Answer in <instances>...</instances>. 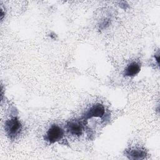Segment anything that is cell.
<instances>
[{
	"instance_id": "1",
	"label": "cell",
	"mask_w": 160,
	"mask_h": 160,
	"mask_svg": "<svg viewBox=\"0 0 160 160\" xmlns=\"http://www.w3.org/2000/svg\"><path fill=\"white\" fill-rule=\"evenodd\" d=\"M22 129V125L16 117L11 118L5 123V130L11 139L18 136Z\"/></svg>"
},
{
	"instance_id": "2",
	"label": "cell",
	"mask_w": 160,
	"mask_h": 160,
	"mask_svg": "<svg viewBox=\"0 0 160 160\" xmlns=\"http://www.w3.org/2000/svg\"><path fill=\"white\" fill-rule=\"evenodd\" d=\"M63 136V130L58 126L53 124L48 129L46 134L45 139L50 144H52L60 141L62 138Z\"/></svg>"
},
{
	"instance_id": "3",
	"label": "cell",
	"mask_w": 160,
	"mask_h": 160,
	"mask_svg": "<svg viewBox=\"0 0 160 160\" xmlns=\"http://www.w3.org/2000/svg\"><path fill=\"white\" fill-rule=\"evenodd\" d=\"M105 112L104 108L102 104L97 103L90 108V109L86 111L83 116L84 120H88L92 118H101L104 116Z\"/></svg>"
},
{
	"instance_id": "4",
	"label": "cell",
	"mask_w": 160,
	"mask_h": 160,
	"mask_svg": "<svg viewBox=\"0 0 160 160\" xmlns=\"http://www.w3.org/2000/svg\"><path fill=\"white\" fill-rule=\"evenodd\" d=\"M66 128L72 135L77 136H81L83 130V126L81 122L78 121H71L68 122Z\"/></svg>"
},
{
	"instance_id": "5",
	"label": "cell",
	"mask_w": 160,
	"mask_h": 160,
	"mask_svg": "<svg viewBox=\"0 0 160 160\" xmlns=\"http://www.w3.org/2000/svg\"><path fill=\"white\" fill-rule=\"evenodd\" d=\"M141 70V66L136 62H132L125 69L124 75L126 76H134Z\"/></svg>"
},
{
	"instance_id": "6",
	"label": "cell",
	"mask_w": 160,
	"mask_h": 160,
	"mask_svg": "<svg viewBox=\"0 0 160 160\" xmlns=\"http://www.w3.org/2000/svg\"><path fill=\"white\" fill-rule=\"evenodd\" d=\"M129 158L133 159H143L146 155V152L144 150L141 149L139 148H136L134 149L130 150L127 153Z\"/></svg>"
}]
</instances>
